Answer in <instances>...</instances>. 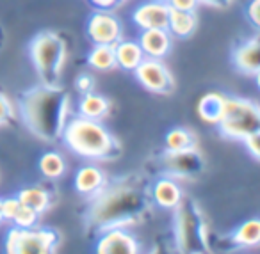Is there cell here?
Segmentation results:
<instances>
[{"instance_id": "obj_2", "label": "cell", "mask_w": 260, "mask_h": 254, "mask_svg": "<svg viewBox=\"0 0 260 254\" xmlns=\"http://www.w3.org/2000/svg\"><path fill=\"white\" fill-rule=\"evenodd\" d=\"M20 116L30 133L45 142L62 137L72 118V96L61 86H40L25 91L20 98Z\"/></svg>"}, {"instance_id": "obj_36", "label": "cell", "mask_w": 260, "mask_h": 254, "mask_svg": "<svg viewBox=\"0 0 260 254\" xmlns=\"http://www.w3.org/2000/svg\"><path fill=\"white\" fill-rule=\"evenodd\" d=\"M4 222V215H2V199H0V224Z\"/></svg>"}, {"instance_id": "obj_31", "label": "cell", "mask_w": 260, "mask_h": 254, "mask_svg": "<svg viewBox=\"0 0 260 254\" xmlns=\"http://www.w3.org/2000/svg\"><path fill=\"white\" fill-rule=\"evenodd\" d=\"M246 15H248L249 23L260 32V0H249Z\"/></svg>"}, {"instance_id": "obj_15", "label": "cell", "mask_w": 260, "mask_h": 254, "mask_svg": "<svg viewBox=\"0 0 260 254\" xmlns=\"http://www.w3.org/2000/svg\"><path fill=\"white\" fill-rule=\"evenodd\" d=\"M107 183H109L107 172L94 164L82 165L75 172V178H73V187H75L77 194H80L84 197H89V199L96 196V194H100L107 187Z\"/></svg>"}, {"instance_id": "obj_16", "label": "cell", "mask_w": 260, "mask_h": 254, "mask_svg": "<svg viewBox=\"0 0 260 254\" xmlns=\"http://www.w3.org/2000/svg\"><path fill=\"white\" fill-rule=\"evenodd\" d=\"M139 45L146 57L152 59H166L173 50L175 38L168 29H146L139 34Z\"/></svg>"}, {"instance_id": "obj_22", "label": "cell", "mask_w": 260, "mask_h": 254, "mask_svg": "<svg viewBox=\"0 0 260 254\" xmlns=\"http://www.w3.org/2000/svg\"><path fill=\"white\" fill-rule=\"evenodd\" d=\"M196 27H198V15H196V11H178V9H171L170 22H168V30H170L173 38L185 40V38L194 34Z\"/></svg>"}, {"instance_id": "obj_14", "label": "cell", "mask_w": 260, "mask_h": 254, "mask_svg": "<svg viewBox=\"0 0 260 254\" xmlns=\"http://www.w3.org/2000/svg\"><path fill=\"white\" fill-rule=\"evenodd\" d=\"M232 64L239 73L248 77L260 69V34L248 38L232 50Z\"/></svg>"}, {"instance_id": "obj_6", "label": "cell", "mask_w": 260, "mask_h": 254, "mask_svg": "<svg viewBox=\"0 0 260 254\" xmlns=\"http://www.w3.org/2000/svg\"><path fill=\"white\" fill-rule=\"evenodd\" d=\"M216 126L224 139L244 140L260 130V105L248 98L228 96L224 116Z\"/></svg>"}, {"instance_id": "obj_25", "label": "cell", "mask_w": 260, "mask_h": 254, "mask_svg": "<svg viewBox=\"0 0 260 254\" xmlns=\"http://www.w3.org/2000/svg\"><path fill=\"white\" fill-rule=\"evenodd\" d=\"M40 172L48 179H57L64 176L66 172V160L59 151H47L40 157L38 162Z\"/></svg>"}, {"instance_id": "obj_12", "label": "cell", "mask_w": 260, "mask_h": 254, "mask_svg": "<svg viewBox=\"0 0 260 254\" xmlns=\"http://www.w3.org/2000/svg\"><path fill=\"white\" fill-rule=\"evenodd\" d=\"M171 6L160 0H146L139 4L132 13V22L141 30L146 29H168Z\"/></svg>"}, {"instance_id": "obj_9", "label": "cell", "mask_w": 260, "mask_h": 254, "mask_svg": "<svg viewBox=\"0 0 260 254\" xmlns=\"http://www.w3.org/2000/svg\"><path fill=\"white\" fill-rule=\"evenodd\" d=\"M159 160L164 174L173 176L177 179L196 178L203 171V167H205V160H203V155L198 150V146L182 151L164 150L162 155L159 157Z\"/></svg>"}, {"instance_id": "obj_38", "label": "cell", "mask_w": 260, "mask_h": 254, "mask_svg": "<svg viewBox=\"0 0 260 254\" xmlns=\"http://www.w3.org/2000/svg\"><path fill=\"white\" fill-rule=\"evenodd\" d=\"M121 2H126V0H121Z\"/></svg>"}, {"instance_id": "obj_27", "label": "cell", "mask_w": 260, "mask_h": 254, "mask_svg": "<svg viewBox=\"0 0 260 254\" xmlns=\"http://www.w3.org/2000/svg\"><path fill=\"white\" fill-rule=\"evenodd\" d=\"M15 119V105L4 93H0V126L8 125Z\"/></svg>"}, {"instance_id": "obj_18", "label": "cell", "mask_w": 260, "mask_h": 254, "mask_svg": "<svg viewBox=\"0 0 260 254\" xmlns=\"http://www.w3.org/2000/svg\"><path fill=\"white\" fill-rule=\"evenodd\" d=\"M111 108H112V101L107 96L91 91V93H86L80 96L79 105H77V114L84 116V118L102 121V119H105L111 114Z\"/></svg>"}, {"instance_id": "obj_20", "label": "cell", "mask_w": 260, "mask_h": 254, "mask_svg": "<svg viewBox=\"0 0 260 254\" xmlns=\"http://www.w3.org/2000/svg\"><path fill=\"white\" fill-rule=\"evenodd\" d=\"M232 245L239 249H258L260 247V217H253L239 224L230 233Z\"/></svg>"}, {"instance_id": "obj_23", "label": "cell", "mask_w": 260, "mask_h": 254, "mask_svg": "<svg viewBox=\"0 0 260 254\" xmlns=\"http://www.w3.org/2000/svg\"><path fill=\"white\" fill-rule=\"evenodd\" d=\"M87 66L94 71L107 73L118 68L114 45H93L87 54Z\"/></svg>"}, {"instance_id": "obj_8", "label": "cell", "mask_w": 260, "mask_h": 254, "mask_svg": "<svg viewBox=\"0 0 260 254\" xmlns=\"http://www.w3.org/2000/svg\"><path fill=\"white\" fill-rule=\"evenodd\" d=\"M134 77L146 91L153 94H173L177 89V80H175L171 69L164 64L162 59L145 57V61L136 68Z\"/></svg>"}, {"instance_id": "obj_5", "label": "cell", "mask_w": 260, "mask_h": 254, "mask_svg": "<svg viewBox=\"0 0 260 254\" xmlns=\"http://www.w3.org/2000/svg\"><path fill=\"white\" fill-rule=\"evenodd\" d=\"M173 240L178 252H209V226L198 203L184 199L173 215Z\"/></svg>"}, {"instance_id": "obj_37", "label": "cell", "mask_w": 260, "mask_h": 254, "mask_svg": "<svg viewBox=\"0 0 260 254\" xmlns=\"http://www.w3.org/2000/svg\"><path fill=\"white\" fill-rule=\"evenodd\" d=\"M160 2H168V0H160Z\"/></svg>"}, {"instance_id": "obj_33", "label": "cell", "mask_w": 260, "mask_h": 254, "mask_svg": "<svg viewBox=\"0 0 260 254\" xmlns=\"http://www.w3.org/2000/svg\"><path fill=\"white\" fill-rule=\"evenodd\" d=\"M89 2L96 9H104V11H112V9L121 4V0H89Z\"/></svg>"}, {"instance_id": "obj_11", "label": "cell", "mask_w": 260, "mask_h": 254, "mask_svg": "<svg viewBox=\"0 0 260 254\" xmlns=\"http://www.w3.org/2000/svg\"><path fill=\"white\" fill-rule=\"evenodd\" d=\"M98 254H138L141 252V242L128 228H112L98 233L94 243Z\"/></svg>"}, {"instance_id": "obj_35", "label": "cell", "mask_w": 260, "mask_h": 254, "mask_svg": "<svg viewBox=\"0 0 260 254\" xmlns=\"http://www.w3.org/2000/svg\"><path fill=\"white\" fill-rule=\"evenodd\" d=\"M253 79H255L256 87H258V89H260V69H256V71L253 73Z\"/></svg>"}, {"instance_id": "obj_10", "label": "cell", "mask_w": 260, "mask_h": 254, "mask_svg": "<svg viewBox=\"0 0 260 254\" xmlns=\"http://www.w3.org/2000/svg\"><path fill=\"white\" fill-rule=\"evenodd\" d=\"M86 32L93 45H116L123 40L121 20L104 9H98L89 16Z\"/></svg>"}, {"instance_id": "obj_4", "label": "cell", "mask_w": 260, "mask_h": 254, "mask_svg": "<svg viewBox=\"0 0 260 254\" xmlns=\"http://www.w3.org/2000/svg\"><path fill=\"white\" fill-rule=\"evenodd\" d=\"M32 66L45 86H61V77L68 59V45L61 34L43 30L29 43Z\"/></svg>"}, {"instance_id": "obj_1", "label": "cell", "mask_w": 260, "mask_h": 254, "mask_svg": "<svg viewBox=\"0 0 260 254\" xmlns=\"http://www.w3.org/2000/svg\"><path fill=\"white\" fill-rule=\"evenodd\" d=\"M152 197L150 189L141 178H125L109 182L107 187L89 199L84 215V224L89 233L105 231L112 228H134L150 211Z\"/></svg>"}, {"instance_id": "obj_34", "label": "cell", "mask_w": 260, "mask_h": 254, "mask_svg": "<svg viewBox=\"0 0 260 254\" xmlns=\"http://www.w3.org/2000/svg\"><path fill=\"white\" fill-rule=\"evenodd\" d=\"M235 0H200V4L214 9H228Z\"/></svg>"}, {"instance_id": "obj_24", "label": "cell", "mask_w": 260, "mask_h": 254, "mask_svg": "<svg viewBox=\"0 0 260 254\" xmlns=\"http://www.w3.org/2000/svg\"><path fill=\"white\" fill-rule=\"evenodd\" d=\"M198 146V137L185 126H175L164 135V148L170 151H182Z\"/></svg>"}, {"instance_id": "obj_21", "label": "cell", "mask_w": 260, "mask_h": 254, "mask_svg": "<svg viewBox=\"0 0 260 254\" xmlns=\"http://www.w3.org/2000/svg\"><path fill=\"white\" fill-rule=\"evenodd\" d=\"M18 199L23 204L30 206L32 210H36L40 215H43L47 210H50V206L54 204V194L43 185H29L23 187L18 192Z\"/></svg>"}, {"instance_id": "obj_26", "label": "cell", "mask_w": 260, "mask_h": 254, "mask_svg": "<svg viewBox=\"0 0 260 254\" xmlns=\"http://www.w3.org/2000/svg\"><path fill=\"white\" fill-rule=\"evenodd\" d=\"M38 221H40V213L22 203L11 222L16 228H34V226H38Z\"/></svg>"}, {"instance_id": "obj_29", "label": "cell", "mask_w": 260, "mask_h": 254, "mask_svg": "<svg viewBox=\"0 0 260 254\" xmlns=\"http://www.w3.org/2000/svg\"><path fill=\"white\" fill-rule=\"evenodd\" d=\"M94 86H96V80H94V77L89 75V73H80L75 79V89L79 91L80 94L94 91Z\"/></svg>"}, {"instance_id": "obj_13", "label": "cell", "mask_w": 260, "mask_h": 254, "mask_svg": "<svg viewBox=\"0 0 260 254\" xmlns=\"http://www.w3.org/2000/svg\"><path fill=\"white\" fill-rule=\"evenodd\" d=\"M150 197L155 206L162 210H175L184 201V189L173 176H160L150 187Z\"/></svg>"}, {"instance_id": "obj_32", "label": "cell", "mask_w": 260, "mask_h": 254, "mask_svg": "<svg viewBox=\"0 0 260 254\" xmlns=\"http://www.w3.org/2000/svg\"><path fill=\"white\" fill-rule=\"evenodd\" d=\"M168 4L171 9H178V11H196L198 9L200 0H168Z\"/></svg>"}, {"instance_id": "obj_19", "label": "cell", "mask_w": 260, "mask_h": 254, "mask_svg": "<svg viewBox=\"0 0 260 254\" xmlns=\"http://www.w3.org/2000/svg\"><path fill=\"white\" fill-rule=\"evenodd\" d=\"M116 50V62H118V68L123 71L134 73L136 68L145 61V52H143L139 41L132 40H121L119 43L114 45Z\"/></svg>"}, {"instance_id": "obj_7", "label": "cell", "mask_w": 260, "mask_h": 254, "mask_svg": "<svg viewBox=\"0 0 260 254\" xmlns=\"http://www.w3.org/2000/svg\"><path fill=\"white\" fill-rule=\"evenodd\" d=\"M61 245V235L50 228H16L6 235L4 249L8 254H52Z\"/></svg>"}, {"instance_id": "obj_30", "label": "cell", "mask_w": 260, "mask_h": 254, "mask_svg": "<svg viewBox=\"0 0 260 254\" xmlns=\"http://www.w3.org/2000/svg\"><path fill=\"white\" fill-rule=\"evenodd\" d=\"M20 204H22V201L18 199V196L2 199V215H4V221H9V222L13 221V217H15L16 211H18Z\"/></svg>"}, {"instance_id": "obj_28", "label": "cell", "mask_w": 260, "mask_h": 254, "mask_svg": "<svg viewBox=\"0 0 260 254\" xmlns=\"http://www.w3.org/2000/svg\"><path fill=\"white\" fill-rule=\"evenodd\" d=\"M242 142H244V148L249 157H251L253 160L260 162V130L251 133V135H248Z\"/></svg>"}, {"instance_id": "obj_17", "label": "cell", "mask_w": 260, "mask_h": 254, "mask_svg": "<svg viewBox=\"0 0 260 254\" xmlns=\"http://www.w3.org/2000/svg\"><path fill=\"white\" fill-rule=\"evenodd\" d=\"M226 100L228 96L217 93V91H210V93L203 94L198 101V107H196L200 119L203 123H209V125H217L226 111Z\"/></svg>"}, {"instance_id": "obj_3", "label": "cell", "mask_w": 260, "mask_h": 254, "mask_svg": "<svg viewBox=\"0 0 260 254\" xmlns=\"http://www.w3.org/2000/svg\"><path fill=\"white\" fill-rule=\"evenodd\" d=\"M61 139L72 153L86 160L111 162L121 155V142L104 123L79 114L68 119Z\"/></svg>"}]
</instances>
